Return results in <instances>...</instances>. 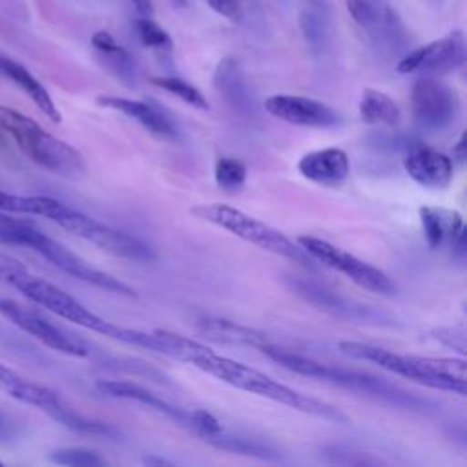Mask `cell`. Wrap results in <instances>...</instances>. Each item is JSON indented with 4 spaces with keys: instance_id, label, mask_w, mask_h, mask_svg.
I'll return each instance as SVG.
<instances>
[{
    "instance_id": "obj_5",
    "label": "cell",
    "mask_w": 467,
    "mask_h": 467,
    "mask_svg": "<svg viewBox=\"0 0 467 467\" xmlns=\"http://www.w3.org/2000/svg\"><path fill=\"white\" fill-rule=\"evenodd\" d=\"M0 241L27 246V248L35 250L36 254H40L44 259H47L58 270H62L84 283H89L97 288H102V290H108L113 294H120V296H128V297H137V292L131 286H128L120 279L91 266L82 257H78L75 252L66 248L62 243L46 235L42 230L35 228L29 223L16 221V219L9 217L5 223L0 224Z\"/></svg>"
},
{
    "instance_id": "obj_27",
    "label": "cell",
    "mask_w": 467,
    "mask_h": 467,
    "mask_svg": "<svg viewBox=\"0 0 467 467\" xmlns=\"http://www.w3.org/2000/svg\"><path fill=\"white\" fill-rule=\"evenodd\" d=\"M299 27L301 33L310 46L312 51H321L327 40L328 33V15L325 9L319 7V4H312L305 7L299 15Z\"/></svg>"
},
{
    "instance_id": "obj_20",
    "label": "cell",
    "mask_w": 467,
    "mask_h": 467,
    "mask_svg": "<svg viewBox=\"0 0 467 467\" xmlns=\"http://www.w3.org/2000/svg\"><path fill=\"white\" fill-rule=\"evenodd\" d=\"M0 75L9 78L16 88H20L31 100L33 104L53 122H60L62 115L53 102L49 91L44 88V84L20 62L0 55Z\"/></svg>"
},
{
    "instance_id": "obj_42",
    "label": "cell",
    "mask_w": 467,
    "mask_h": 467,
    "mask_svg": "<svg viewBox=\"0 0 467 467\" xmlns=\"http://www.w3.org/2000/svg\"><path fill=\"white\" fill-rule=\"evenodd\" d=\"M144 462L146 463H153V465H170V462H166L162 458H155V456H146Z\"/></svg>"
},
{
    "instance_id": "obj_31",
    "label": "cell",
    "mask_w": 467,
    "mask_h": 467,
    "mask_svg": "<svg viewBox=\"0 0 467 467\" xmlns=\"http://www.w3.org/2000/svg\"><path fill=\"white\" fill-rule=\"evenodd\" d=\"M213 177L221 190L234 193L246 182V168L241 161L232 157H221L213 166Z\"/></svg>"
},
{
    "instance_id": "obj_30",
    "label": "cell",
    "mask_w": 467,
    "mask_h": 467,
    "mask_svg": "<svg viewBox=\"0 0 467 467\" xmlns=\"http://www.w3.org/2000/svg\"><path fill=\"white\" fill-rule=\"evenodd\" d=\"M150 82L175 97H179L182 102L197 108V109H208L210 104L206 100V97L190 82L179 78V77H153L150 78Z\"/></svg>"
},
{
    "instance_id": "obj_19",
    "label": "cell",
    "mask_w": 467,
    "mask_h": 467,
    "mask_svg": "<svg viewBox=\"0 0 467 467\" xmlns=\"http://www.w3.org/2000/svg\"><path fill=\"white\" fill-rule=\"evenodd\" d=\"M97 102L104 108L120 111L126 117L137 120L142 128H146L150 133H153L157 137L173 139L177 135L173 122L150 102L131 100V99L115 97V95H100V97H97Z\"/></svg>"
},
{
    "instance_id": "obj_24",
    "label": "cell",
    "mask_w": 467,
    "mask_h": 467,
    "mask_svg": "<svg viewBox=\"0 0 467 467\" xmlns=\"http://www.w3.org/2000/svg\"><path fill=\"white\" fill-rule=\"evenodd\" d=\"M91 46L102 57L106 67L117 75L126 86H135L137 82V66L133 57L113 38L108 31H97L91 36Z\"/></svg>"
},
{
    "instance_id": "obj_38",
    "label": "cell",
    "mask_w": 467,
    "mask_h": 467,
    "mask_svg": "<svg viewBox=\"0 0 467 467\" xmlns=\"http://www.w3.org/2000/svg\"><path fill=\"white\" fill-rule=\"evenodd\" d=\"M436 339L445 343L447 347H452L458 352H465V332L460 327H449V328H440L436 330Z\"/></svg>"
},
{
    "instance_id": "obj_32",
    "label": "cell",
    "mask_w": 467,
    "mask_h": 467,
    "mask_svg": "<svg viewBox=\"0 0 467 467\" xmlns=\"http://www.w3.org/2000/svg\"><path fill=\"white\" fill-rule=\"evenodd\" d=\"M49 460L58 465L67 467H100L106 465V458L97 451L84 447H60L49 452Z\"/></svg>"
},
{
    "instance_id": "obj_10",
    "label": "cell",
    "mask_w": 467,
    "mask_h": 467,
    "mask_svg": "<svg viewBox=\"0 0 467 467\" xmlns=\"http://www.w3.org/2000/svg\"><path fill=\"white\" fill-rule=\"evenodd\" d=\"M410 109L420 128L445 131L458 119L460 99L447 82L432 75H423L412 84Z\"/></svg>"
},
{
    "instance_id": "obj_14",
    "label": "cell",
    "mask_w": 467,
    "mask_h": 467,
    "mask_svg": "<svg viewBox=\"0 0 467 467\" xmlns=\"http://www.w3.org/2000/svg\"><path fill=\"white\" fill-rule=\"evenodd\" d=\"M420 221L423 226V235L432 250L451 248L454 257L465 255V226L463 219L456 210L441 206H421Z\"/></svg>"
},
{
    "instance_id": "obj_36",
    "label": "cell",
    "mask_w": 467,
    "mask_h": 467,
    "mask_svg": "<svg viewBox=\"0 0 467 467\" xmlns=\"http://www.w3.org/2000/svg\"><path fill=\"white\" fill-rule=\"evenodd\" d=\"M190 431L197 432L202 440H208L223 431L219 420L204 409L190 410Z\"/></svg>"
},
{
    "instance_id": "obj_28",
    "label": "cell",
    "mask_w": 467,
    "mask_h": 467,
    "mask_svg": "<svg viewBox=\"0 0 467 467\" xmlns=\"http://www.w3.org/2000/svg\"><path fill=\"white\" fill-rule=\"evenodd\" d=\"M53 201L55 199L47 195H16V193H7L0 190V212L4 213H24V215L46 217Z\"/></svg>"
},
{
    "instance_id": "obj_2",
    "label": "cell",
    "mask_w": 467,
    "mask_h": 467,
    "mask_svg": "<svg viewBox=\"0 0 467 467\" xmlns=\"http://www.w3.org/2000/svg\"><path fill=\"white\" fill-rule=\"evenodd\" d=\"M339 350L350 358L374 363L420 385L454 392L460 396L467 394V363L463 359L400 354L361 341H341Z\"/></svg>"
},
{
    "instance_id": "obj_25",
    "label": "cell",
    "mask_w": 467,
    "mask_h": 467,
    "mask_svg": "<svg viewBox=\"0 0 467 467\" xmlns=\"http://www.w3.org/2000/svg\"><path fill=\"white\" fill-rule=\"evenodd\" d=\"M359 117L370 126H389L394 128L401 120V109L394 99L387 93L367 88L359 99Z\"/></svg>"
},
{
    "instance_id": "obj_16",
    "label": "cell",
    "mask_w": 467,
    "mask_h": 467,
    "mask_svg": "<svg viewBox=\"0 0 467 467\" xmlns=\"http://www.w3.org/2000/svg\"><path fill=\"white\" fill-rule=\"evenodd\" d=\"M299 173L321 186H341L350 175L348 155L339 148H323L303 155L297 162Z\"/></svg>"
},
{
    "instance_id": "obj_18",
    "label": "cell",
    "mask_w": 467,
    "mask_h": 467,
    "mask_svg": "<svg viewBox=\"0 0 467 467\" xmlns=\"http://www.w3.org/2000/svg\"><path fill=\"white\" fill-rule=\"evenodd\" d=\"M213 88L224 97V100L243 115H250L255 106L252 86L241 67V64L226 57L223 58L213 71Z\"/></svg>"
},
{
    "instance_id": "obj_39",
    "label": "cell",
    "mask_w": 467,
    "mask_h": 467,
    "mask_svg": "<svg viewBox=\"0 0 467 467\" xmlns=\"http://www.w3.org/2000/svg\"><path fill=\"white\" fill-rule=\"evenodd\" d=\"M465 150H467V146H465V133H462L458 142L452 146V159H456L458 162H463L465 161Z\"/></svg>"
},
{
    "instance_id": "obj_4",
    "label": "cell",
    "mask_w": 467,
    "mask_h": 467,
    "mask_svg": "<svg viewBox=\"0 0 467 467\" xmlns=\"http://www.w3.org/2000/svg\"><path fill=\"white\" fill-rule=\"evenodd\" d=\"M0 131L7 133L35 164L58 177L82 179L88 173L86 161L78 150L13 108L0 106Z\"/></svg>"
},
{
    "instance_id": "obj_6",
    "label": "cell",
    "mask_w": 467,
    "mask_h": 467,
    "mask_svg": "<svg viewBox=\"0 0 467 467\" xmlns=\"http://www.w3.org/2000/svg\"><path fill=\"white\" fill-rule=\"evenodd\" d=\"M11 286H15L22 296H26L29 301L44 306L51 314L71 321L82 328H88L91 332L102 334L106 337L117 339L122 343L124 337V327H119L99 314L91 312L88 306H84L78 299H75L71 294L66 290L58 288L57 285L46 281L40 275H35L33 272L27 270L26 265L15 266L5 277H4Z\"/></svg>"
},
{
    "instance_id": "obj_37",
    "label": "cell",
    "mask_w": 467,
    "mask_h": 467,
    "mask_svg": "<svg viewBox=\"0 0 467 467\" xmlns=\"http://www.w3.org/2000/svg\"><path fill=\"white\" fill-rule=\"evenodd\" d=\"M206 2L215 13L228 18L230 22L237 24L243 20V5L239 0H206Z\"/></svg>"
},
{
    "instance_id": "obj_33",
    "label": "cell",
    "mask_w": 467,
    "mask_h": 467,
    "mask_svg": "<svg viewBox=\"0 0 467 467\" xmlns=\"http://www.w3.org/2000/svg\"><path fill=\"white\" fill-rule=\"evenodd\" d=\"M345 4L348 15L359 27H363L372 36H379L381 15L367 0H345Z\"/></svg>"
},
{
    "instance_id": "obj_43",
    "label": "cell",
    "mask_w": 467,
    "mask_h": 467,
    "mask_svg": "<svg viewBox=\"0 0 467 467\" xmlns=\"http://www.w3.org/2000/svg\"><path fill=\"white\" fill-rule=\"evenodd\" d=\"M171 4H173L175 7H179V9L188 7V0H171Z\"/></svg>"
},
{
    "instance_id": "obj_45",
    "label": "cell",
    "mask_w": 467,
    "mask_h": 467,
    "mask_svg": "<svg viewBox=\"0 0 467 467\" xmlns=\"http://www.w3.org/2000/svg\"><path fill=\"white\" fill-rule=\"evenodd\" d=\"M0 465H2V462H0Z\"/></svg>"
},
{
    "instance_id": "obj_7",
    "label": "cell",
    "mask_w": 467,
    "mask_h": 467,
    "mask_svg": "<svg viewBox=\"0 0 467 467\" xmlns=\"http://www.w3.org/2000/svg\"><path fill=\"white\" fill-rule=\"evenodd\" d=\"M192 213L206 221L210 224H215L232 235L255 244L261 250H266L270 254L286 257L294 263H299L303 266L312 268V257L292 239H288L283 232L272 228L270 224L230 206L224 202H206V204H197L192 208Z\"/></svg>"
},
{
    "instance_id": "obj_11",
    "label": "cell",
    "mask_w": 467,
    "mask_h": 467,
    "mask_svg": "<svg viewBox=\"0 0 467 467\" xmlns=\"http://www.w3.org/2000/svg\"><path fill=\"white\" fill-rule=\"evenodd\" d=\"M0 316L11 321L15 327H18L22 332L29 334L31 337L57 352L75 358L89 356V345L84 339L60 328L58 325L51 323L38 312L27 308L26 305L11 297L0 296Z\"/></svg>"
},
{
    "instance_id": "obj_44",
    "label": "cell",
    "mask_w": 467,
    "mask_h": 467,
    "mask_svg": "<svg viewBox=\"0 0 467 467\" xmlns=\"http://www.w3.org/2000/svg\"><path fill=\"white\" fill-rule=\"evenodd\" d=\"M7 219H9V215H7V213H4V212H0V224H2V223H5Z\"/></svg>"
},
{
    "instance_id": "obj_22",
    "label": "cell",
    "mask_w": 467,
    "mask_h": 467,
    "mask_svg": "<svg viewBox=\"0 0 467 467\" xmlns=\"http://www.w3.org/2000/svg\"><path fill=\"white\" fill-rule=\"evenodd\" d=\"M290 286L301 297H305L308 303H312L317 308H323L334 316L348 317V319H368L370 317L368 310L363 308L361 305H356V303L341 297L339 294L327 290L325 286H319L317 283H312L306 279H292Z\"/></svg>"
},
{
    "instance_id": "obj_12",
    "label": "cell",
    "mask_w": 467,
    "mask_h": 467,
    "mask_svg": "<svg viewBox=\"0 0 467 467\" xmlns=\"http://www.w3.org/2000/svg\"><path fill=\"white\" fill-rule=\"evenodd\" d=\"M465 53V36L460 29H456L427 46L407 51L396 64V71L401 75L414 71L432 77L447 75L463 66Z\"/></svg>"
},
{
    "instance_id": "obj_3",
    "label": "cell",
    "mask_w": 467,
    "mask_h": 467,
    "mask_svg": "<svg viewBox=\"0 0 467 467\" xmlns=\"http://www.w3.org/2000/svg\"><path fill=\"white\" fill-rule=\"evenodd\" d=\"M259 350L265 356H268L272 361H275L277 365H281L286 370H292L296 374L314 378L319 381H327V383H334V385H339L348 390L363 392V394L374 396L385 403L403 407V409H420L423 405V401L420 398L412 396L410 392H405L403 389H400L378 376L345 368V367L327 365V363H321L308 356H301L288 348L277 347L270 341L265 343Z\"/></svg>"
},
{
    "instance_id": "obj_8",
    "label": "cell",
    "mask_w": 467,
    "mask_h": 467,
    "mask_svg": "<svg viewBox=\"0 0 467 467\" xmlns=\"http://www.w3.org/2000/svg\"><path fill=\"white\" fill-rule=\"evenodd\" d=\"M46 219L53 221L60 228L67 230L69 234L95 244L97 248L128 261H139V263H150L157 257L155 250L140 241L139 237L120 232L117 228H111L60 201H53L51 210L47 212Z\"/></svg>"
},
{
    "instance_id": "obj_40",
    "label": "cell",
    "mask_w": 467,
    "mask_h": 467,
    "mask_svg": "<svg viewBox=\"0 0 467 467\" xmlns=\"http://www.w3.org/2000/svg\"><path fill=\"white\" fill-rule=\"evenodd\" d=\"M20 261L7 257V255H0V277H5L15 266H18Z\"/></svg>"
},
{
    "instance_id": "obj_17",
    "label": "cell",
    "mask_w": 467,
    "mask_h": 467,
    "mask_svg": "<svg viewBox=\"0 0 467 467\" xmlns=\"http://www.w3.org/2000/svg\"><path fill=\"white\" fill-rule=\"evenodd\" d=\"M95 389L100 394H106L109 398L130 400V401H137L140 405H146V407L161 412L162 416L170 418L171 421L190 429V412H186L179 407H173L171 403L162 400L159 394H153L151 390H148L142 385H137V383H131V381H120V379H99L95 383Z\"/></svg>"
},
{
    "instance_id": "obj_23",
    "label": "cell",
    "mask_w": 467,
    "mask_h": 467,
    "mask_svg": "<svg viewBox=\"0 0 467 467\" xmlns=\"http://www.w3.org/2000/svg\"><path fill=\"white\" fill-rule=\"evenodd\" d=\"M197 330L204 337L217 343H224V345H243V347L261 348L265 343H268L263 332L230 319H223V317H202L197 321Z\"/></svg>"
},
{
    "instance_id": "obj_1",
    "label": "cell",
    "mask_w": 467,
    "mask_h": 467,
    "mask_svg": "<svg viewBox=\"0 0 467 467\" xmlns=\"http://www.w3.org/2000/svg\"><path fill=\"white\" fill-rule=\"evenodd\" d=\"M192 365H195L199 370L252 394H257L261 398L277 401L281 405H286L290 409H296L305 414H312L316 418L330 420V421H347V416L334 405L312 398L308 394H303L285 383H279L277 379L270 378L268 374L244 365L241 361L230 359L226 356L215 354L212 348L206 350L201 358H197Z\"/></svg>"
},
{
    "instance_id": "obj_41",
    "label": "cell",
    "mask_w": 467,
    "mask_h": 467,
    "mask_svg": "<svg viewBox=\"0 0 467 467\" xmlns=\"http://www.w3.org/2000/svg\"><path fill=\"white\" fill-rule=\"evenodd\" d=\"M133 5H135V9L142 15V16H151L153 15V4H151V0H130Z\"/></svg>"
},
{
    "instance_id": "obj_26",
    "label": "cell",
    "mask_w": 467,
    "mask_h": 467,
    "mask_svg": "<svg viewBox=\"0 0 467 467\" xmlns=\"http://www.w3.org/2000/svg\"><path fill=\"white\" fill-rule=\"evenodd\" d=\"M47 414L53 420H57L58 423H62L64 427H67L71 431H77V432H82V434H95V436H104V438L120 436L117 427H113L109 423H104V421H99V420L86 418V416L78 414L77 410H73L71 407H67L64 401H60Z\"/></svg>"
},
{
    "instance_id": "obj_9",
    "label": "cell",
    "mask_w": 467,
    "mask_h": 467,
    "mask_svg": "<svg viewBox=\"0 0 467 467\" xmlns=\"http://www.w3.org/2000/svg\"><path fill=\"white\" fill-rule=\"evenodd\" d=\"M297 244L316 261H319L321 265L337 270L339 274L347 275L352 283H356L358 286L374 292V294H381V296H392L396 292V285L394 281L379 268L365 263L363 259L356 257L354 254L325 241L314 235H299L297 237Z\"/></svg>"
},
{
    "instance_id": "obj_35",
    "label": "cell",
    "mask_w": 467,
    "mask_h": 467,
    "mask_svg": "<svg viewBox=\"0 0 467 467\" xmlns=\"http://www.w3.org/2000/svg\"><path fill=\"white\" fill-rule=\"evenodd\" d=\"M381 38L390 46V47H403L409 40L407 36V29L401 22V18L398 16V13L390 7H387L381 15Z\"/></svg>"
},
{
    "instance_id": "obj_34",
    "label": "cell",
    "mask_w": 467,
    "mask_h": 467,
    "mask_svg": "<svg viewBox=\"0 0 467 467\" xmlns=\"http://www.w3.org/2000/svg\"><path fill=\"white\" fill-rule=\"evenodd\" d=\"M135 29H137V35H139L142 46L161 49V51L162 49H171L170 35L157 22H153L150 16L139 18L135 22Z\"/></svg>"
},
{
    "instance_id": "obj_15",
    "label": "cell",
    "mask_w": 467,
    "mask_h": 467,
    "mask_svg": "<svg viewBox=\"0 0 467 467\" xmlns=\"http://www.w3.org/2000/svg\"><path fill=\"white\" fill-rule=\"evenodd\" d=\"M403 168L414 182L432 190L447 188L452 181L454 170L452 161L445 153L421 142L407 146Z\"/></svg>"
},
{
    "instance_id": "obj_29",
    "label": "cell",
    "mask_w": 467,
    "mask_h": 467,
    "mask_svg": "<svg viewBox=\"0 0 467 467\" xmlns=\"http://www.w3.org/2000/svg\"><path fill=\"white\" fill-rule=\"evenodd\" d=\"M206 441L212 443L213 447H219V449L230 451V452H237V454H248V456H255V458H274L275 456L274 449H270L268 445L259 443L250 438L232 436V434H226L224 431L217 432L215 436L208 438Z\"/></svg>"
},
{
    "instance_id": "obj_13",
    "label": "cell",
    "mask_w": 467,
    "mask_h": 467,
    "mask_svg": "<svg viewBox=\"0 0 467 467\" xmlns=\"http://www.w3.org/2000/svg\"><path fill=\"white\" fill-rule=\"evenodd\" d=\"M263 106L272 117L296 126L334 128L341 122V115L334 108L310 97L279 93L266 97Z\"/></svg>"
},
{
    "instance_id": "obj_21",
    "label": "cell",
    "mask_w": 467,
    "mask_h": 467,
    "mask_svg": "<svg viewBox=\"0 0 467 467\" xmlns=\"http://www.w3.org/2000/svg\"><path fill=\"white\" fill-rule=\"evenodd\" d=\"M0 390L16 401L38 407L44 412H49L62 401L55 390L20 376L4 363H0Z\"/></svg>"
}]
</instances>
